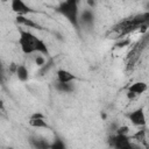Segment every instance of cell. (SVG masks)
<instances>
[{
    "instance_id": "ac0fdd59",
    "label": "cell",
    "mask_w": 149,
    "mask_h": 149,
    "mask_svg": "<svg viewBox=\"0 0 149 149\" xmlns=\"http://www.w3.org/2000/svg\"><path fill=\"white\" fill-rule=\"evenodd\" d=\"M35 64L37 65V66H44L45 65V58L43 57V56H36L35 57Z\"/></svg>"
},
{
    "instance_id": "9a60e30c",
    "label": "cell",
    "mask_w": 149,
    "mask_h": 149,
    "mask_svg": "<svg viewBox=\"0 0 149 149\" xmlns=\"http://www.w3.org/2000/svg\"><path fill=\"white\" fill-rule=\"evenodd\" d=\"M50 149H66V147H65V143L61 139H56L50 144Z\"/></svg>"
},
{
    "instance_id": "cb8c5ba5",
    "label": "cell",
    "mask_w": 149,
    "mask_h": 149,
    "mask_svg": "<svg viewBox=\"0 0 149 149\" xmlns=\"http://www.w3.org/2000/svg\"><path fill=\"white\" fill-rule=\"evenodd\" d=\"M7 149H13V148H7Z\"/></svg>"
},
{
    "instance_id": "ba28073f",
    "label": "cell",
    "mask_w": 149,
    "mask_h": 149,
    "mask_svg": "<svg viewBox=\"0 0 149 149\" xmlns=\"http://www.w3.org/2000/svg\"><path fill=\"white\" fill-rule=\"evenodd\" d=\"M57 76V80L59 83H72L73 80H76V76L73 73H71L70 71L68 70H64V69H59L56 73Z\"/></svg>"
},
{
    "instance_id": "52a82bcc",
    "label": "cell",
    "mask_w": 149,
    "mask_h": 149,
    "mask_svg": "<svg viewBox=\"0 0 149 149\" xmlns=\"http://www.w3.org/2000/svg\"><path fill=\"white\" fill-rule=\"evenodd\" d=\"M15 21H16L19 24L26 26V27H28V28H34V29H37V30H42V29H43L42 26H40L37 22L33 21L31 19H27L24 15H16Z\"/></svg>"
},
{
    "instance_id": "9c48e42d",
    "label": "cell",
    "mask_w": 149,
    "mask_h": 149,
    "mask_svg": "<svg viewBox=\"0 0 149 149\" xmlns=\"http://www.w3.org/2000/svg\"><path fill=\"white\" fill-rule=\"evenodd\" d=\"M147 90H148V85L144 81H135L128 87V91L134 93L135 95H140V94L144 93Z\"/></svg>"
},
{
    "instance_id": "2e32d148",
    "label": "cell",
    "mask_w": 149,
    "mask_h": 149,
    "mask_svg": "<svg viewBox=\"0 0 149 149\" xmlns=\"http://www.w3.org/2000/svg\"><path fill=\"white\" fill-rule=\"evenodd\" d=\"M129 44H130V40L123 37V38H121L120 41L116 42L115 47H118V48H123V47H127V45H129Z\"/></svg>"
},
{
    "instance_id": "ffe728a7",
    "label": "cell",
    "mask_w": 149,
    "mask_h": 149,
    "mask_svg": "<svg viewBox=\"0 0 149 149\" xmlns=\"http://www.w3.org/2000/svg\"><path fill=\"white\" fill-rule=\"evenodd\" d=\"M29 119H44V115L42 113H38L37 112V113H34Z\"/></svg>"
},
{
    "instance_id": "44dd1931",
    "label": "cell",
    "mask_w": 149,
    "mask_h": 149,
    "mask_svg": "<svg viewBox=\"0 0 149 149\" xmlns=\"http://www.w3.org/2000/svg\"><path fill=\"white\" fill-rule=\"evenodd\" d=\"M135 97H136V95H135L134 93H132V92H129V91L127 92V98H128V99H130V100H132V99H134Z\"/></svg>"
},
{
    "instance_id": "5b68a950",
    "label": "cell",
    "mask_w": 149,
    "mask_h": 149,
    "mask_svg": "<svg viewBox=\"0 0 149 149\" xmlns=\"http://www.w3.org/2000/svg\"><path fill=\"white\" fill-rule=\"evenodd\" d=\"M10 8L17 15H26V14H29V13H36V10H34L33 8H30L22 0H13L10 2Z\"/></svg>"
},
{
    "instance_id": "d6986e66",
    "label": "cell",
    "mask_w": 149,
    "mask_h": 149,
    "mask_svg": "<svg viewBox=\"0 0 149 149\" xmlns=\"http://www.w3.org/2000/svg\"><path fill=\"white\" fill-rule=\"evenodd\" d=\"M16 70H17V65L15 63H10V65H9V72L10 73H16Z\"/></svg>"
},
{
    "instance_id": "8fae6325",
    "label": "cell",
    "mask_w": 149,
    "mask_h": 149,
    "mask_svg": "<svg viewBox=\"0 0 149 149\" xmlns=\"http://www.w3.org/2000/svg\"><path fill=\"white\" fill-rule=\"evenodd\" d=\"M30 143L35 149H50V144H51L42 139H30Z\"/></svg>"
},
{
    "instance_id": "30bf717a",
    "label": "cell",
    "mask_w": 149,
    "mask_h": 149,
    "mask_svg": "<svg viewBox=\"0 0 149 149\" xmlns=\"http://www.w3.org/2000/svg\"><path fill=\"white\" fill-rule=\"evenodd\" d=\"M15 74H16L17 79L21 80V81H27L28 78H29V72H28L27 68L24 65H22V64H19L17 65V70H16V73Z\"/></svg>"
},
{
    "instance_id": "603a6c76",
    "label": "cell",
    "mask_w": 149,
    "mask_h": 149,
    "mask_svg": "<svg viewBox=\"0 0 149 149\" xmlns=\"http://www.w3.org/2000/svg\"><path fill=\"white\" fill-rule=\"evenodd\" d=\"M101 118H102V119H106V114H105V113H104V114H101Z\"/></svg>"
},
{
    "instance_id": "7c38bea8",
    "label": "cell",
    "mask_w": 149,
    "mask_h": 149,
    "mask_svg": "<svg viewBox=\"0 0 149 149\" xmlns=\"http://www.w3.org/2000/svg\"><path fill=\"white\" fill-rule=\"evenodd\" d=\"M29 125L34 128H44V129H49V125L45 121V119H29Z\"/></svg>"
},
{
    "instance_id": "5bb4252c",
    "label": "cell",
    "mask_w": 149,
    "mask_h": 149,
    "mask_svg": "<svg viewBox=\"0 0 149 149\" xmlns=\"http://www.w3.org/2000/svg\"><path fill=\"white\" fill-rule=\"evenodd\" d=\"M133 139H134V140H137V141L141 142V143H146V130H144V129L137 130V132L134 134Z\"/></svg>"
},
{
    "instance_id": "7a4b0ae2",
    "label": "cell",
    "mask_w": 149,
    "mask_h": 149,
    "mask_svg": "<svg viewBox=\"0 0 149 149\" xmlns=\"http://www.w3.org/2000/svg\"><path fill=\"white\" fill-rule=\"evenodd\" d=\"M58 13H61L66 20L76 28L79 29V7H78V1L77 0H68V1H62L59 2L57 9Z\"/></svg>"
},
{
    "instance_id": "6da1fadb",
    "label": "cell",
    "mask_w": 149,
    "mask_h": 149,
    "mask_svg": "<svg viewBox=\"0 0 149 149\" xmlns=\"http://www.w3.org/2000/svg\"><path fill=\"white\" fill-rule=\"evenodd\" d=\"M19 44L22 52L26 55L38 52L41 55L49 56V49H48V45L44 43V41H42L41 38H38L37 36H35L33 33L28 30L20 29Z\"/></svg>"
},
{
    "instance_id": "7402d4cb",
    "label": "cell",
    "mask_w": 149,
    "mask_h": 149,
    "mask_svg": "<svg viewBox=\"0 0 149 149\" xmlns=\"http://www.w3.org/2000/svg\"><path fill=\"white\" fill-rule=\"evenodd\" d=\"M87 3H88L91 7H94V6H95V2H94V1H87Z\"/></svg>"
},
{
    "instance_id": "3957f363",
    "label": "cell",
    "mask_w": 149,
    "mask_h": 149,
    "mask_svg": "<svg viewBox=\"0 0 149 149\" xmlns=\"http://www.w3.org/2000/svg\"><path fill=\"white\" fill-rule=\"evenodd\" d=\"M132 139L128 135H114L111 136L108 140L109 146L113 149H133Z\"/></svg>"
},
{
    "instance_id": "4fadbf2b",
    "label": "cell",
    "mask_w": 149,
    "mask_h": 149,
    "mask_svg": "<svg viewBox=\"0 0 149 149\" xmlns=\"http://www.w3.org/2000/svg\"><path fill=\"white\" fill-rule=\"evenodd\" d=\"M55 87L58 91L63 92V93H70V92L73 91V86H72L71 83H59V81H57L55 84Z\"/></svg>"
},
{
    "instance_id": "277c9868",
    "label": "cell",
    "mask_w": 149,
    "mask_h": 149,
    "mask_svg": "<svg viewBox=\"0 0 149 149\" xmlns=\"http://www.w3.org/2000/svg\"><path fill=\"white\" fill-rule=\"evenodd\" d=\"M128 119L129 121L136 126V127H144L146 126V114H144V111L143 108H136L134 111H132L129 114H128Z\"/></svg>"
},
{
    "instance_id": "e0dca14e",
    "label": "cell",
    "mask_w": 149,
    "mask_h": 149,
    "mask_svg": "<svg viewBox=\"0 0 149 149\" xmlns=\"http://www.w3.org/2000/svg\"><path fill=\"white\" fill-rule=\"evenodd\" d=\"M128 133H129V127H127V126H120L116 128L118 135H128Z\"/></svg>"
},
{
    "instance_id": "8992f818",
    "label": "cell",
    "mask_w": 149,
    "mask_h": 149,
    "mask_svg": "<svg viewBox=\"0 0 149 149\" xmlns=\"http://www.w3.org/2000/svg\"><path fill=\"white\" fill-rule=\"evenodd\" d=\"M93 22H94V13L91 8H86L81 13H79V24L92 27Z\"/></svg>"
}]
</instances>
